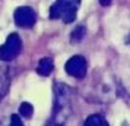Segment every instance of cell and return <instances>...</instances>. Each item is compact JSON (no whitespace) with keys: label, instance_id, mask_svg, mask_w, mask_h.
<instances>
[{"label":"cell","instance_id":"5b68a950","mask_svg":"<svg viewBox=\"0 0 130 126\" xmlns=\"http://www.w3.org/2000/svg\"><path fill=\"white\" fill-rule=\"evenodd\" d=\"M13 19L16 26L21 28H32L37 22V15L32 7L21 6L16 9V11L13 13Z\"/></svg>","mask_w":130,"mask_h":126},{"label":"cell","instance_id":"52a82bcc","mask_svg":"<svg viewBox=\"0 0 130 126\" xmlns=\"http://www.w3.org/2000/svg\"><path fill=\"white\" fill-rule=\"evenodd\" d=\"M84 125L86 126H105L108 125V122L105 120V118L101 116L100 114H91L86 120H85Z\"/></svg>","mask_w":130,"mask_h":126},{"label":"cell","instance_id":"30bf717a","mask_svg":"<svg viewBox=\"0 0 130 126\" xmlns=\"http://www.w3.org/2000/svg\"><path fill=\"white\" fill-rule=\"evenodd\" d=\"M11 125H22V120H21V118H20V115H16L13 114L11 116Z\"/></svg>","mask_w":130,"mask_h":126},{"label":"cell","instance_id":"8992f818","mask_svg":"<svg viewBox=\"0 0 130 126\" xmlns=\"http://www.w3.org/2000/svg\"><path fill=\"white\" fill-rule=\"evenodd\" d=\"M54 70V62L50 57H44L41 58L38 63V67H37V72L38 74L41 76H49Z\"/></svg>","mask_w":130,"mask_h":126},{"label":"cell","instance_id":"7c38bea8","mask_svg":"<svg viewBox=\"0 0 130 126\" xmlns=\"http://www.w3.org/2000/svg\"><path fill=\"white\" fill-rule=\"evenodd\" d=\"M128 44H129V45H130V34L128 35Z\"/></svg>","mask_w":130,"mask_h":126},{"label":"cell","instance_id":"277c9868","mask_svg":"<svg viewBox=\"0 0 130 126\" xmlns=\"http://www.w3.org/2000/svg\"><path fill=\"white\" fill-rule=\"evenodd\" d=\"M64 70L68 75L73 76V78H77V79H83L85 75H86V70H88V67H86V61L83 56H73L68 59L66 62V66H64Z\"/></svg>","mask_w":130,"mask_h":126},{"label":"cell","instance_id":"6da1fadb","mask_svg":"<svg viewBox=\"0 0 130 126\" xmlns=\"http://www.w3.org/2000/svg\"><path fill=\"white\" fill-rule=\"evenodd\" d=\"M54 92V121L56 124H63L71 114V89L63 82H56Z\"/></svg>","mask_w":130,"mask_h":126},{"label":"cell","instance_id":"8fae6325","mask_svg":"<svg viewBox=\"0 0 130 126\" xmlns=\"http://www.w3.org/2000/svg\"><path fill=\"white\" fill-rule=\"evenodd\" d=\"M111 3H112V0H100V4L102 6H108Z\"/></svg>","mask_w":130,"mask_h":126},{"label":"cell","instance_id":"7a4b0ae2","mask_svg":"<svg viewBox=\"0 0 130 126\" xmlns=\"http://www.w3.org/2000/svg\"><path fill=\"white\" fill-rule=\"evenodd\" d=\"M82 0H56L50 7L51 19H61L64 23H72L77 17Z\"/></svg>","mask_w":130,"mask_h":126},{"label":"cell","instance_id":"9c48e42d","mask_svg":"<svg viewBox=\"0 0 130 126\" xmlns=\"http://www.w3.org/2000/svg\"><path fill=\"white\" fill-rule=\"evenodd\" d=\"M84 35H85V29L84 27H82V26H79V27H77V28L74 29L73 32H72V34H71V40L73 41H80L83 38H84Z\"/></svg>","mask_w":130,"mask_h":126},{"label":"cell","instance_id":"3957f363","mask_svg":"<svg viewBox=\"0 0 130 126\" xmlns=\"http://www.w3.org/2000/svg\"><path fill=\"white\" fill-rule=\"evenodd\" d=\"M22 50V41L20 35L16 33H12L7 36L5 44L0 47V59L1 61H12L20 55Z\"/></svg>","mask_w":130,"mask_h":126},{"label":"cell","instance_id":"ba28073f","mask_svg":"<svg viewBox=\"0 0 130 126\" xmlns=\"http://www.w3.org/2000/svg\"><path fill=\"white\" fill-rule=\"evenodd\" d=\"M33 106L30 103H28V102H23L21 106H20V114L22 115L23 118H27V119H29L32 115H33Z\"/></svg>","mask_w":130,"mask_h":126}]
</instances>
